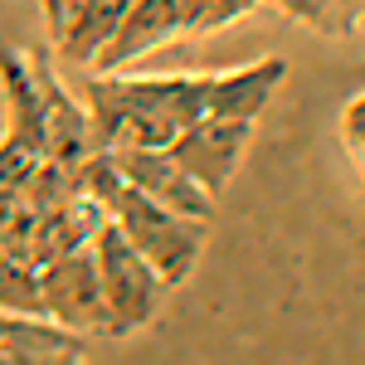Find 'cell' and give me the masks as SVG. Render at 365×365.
<instances>
[{"mask_svg":"<svg viewBox=\"0 0 365 365\" xmlns=\"http://www.w3.org/2000/svg\"><path fill=\"white\" fill-rule=\"evenodd\" d=\"M88 127L98 151L122 146H170L180 127L205 117V73H156V78H127L93 73L83 88Z\"/></svg>","mask_w":365,"mask_h":365,"instance_id":"obj_1","label":"cell"},{"mask_svg":"<svg viewBox=\"0 0 365 365\" xmlns=\"http://www.w3.org/2000/svg\"><path fill=\"white\" fill-rule=\"evenodd\" d=\"M108 220H113L127 244L166 278V287H180L200 268V253L210 244V220H190V215H175L166 205L146 200L137 185L122 180V190L108 200Z\"/></svg>","mask_w":365,"mask_h":365,"instance_id":"obj_2","label":"cell"},{"mask_svg":"<svg viewBox=\"0 0 365 365\" xmlns=\"http://www.w3.org/2000/svg\"><path fill=\"white\" fill-rule=\"evenodd\" d=\"M93 258H98V282H103V302H108V327L113 336H132L141 327H151L161 317V302H166V278L141 258L127 234L103 220L98 234H93Z\"/></svg>","mask_w":365,"mask_h":365,"instance_id":"obj_3","label":"cell"},{"mask_svg":"<svg viewBox=\"0 0 365 365\" xmlns=\"http://www.w3.org/2000/svg\"><path fill=\"white\" fill-rule=\"evenodd\" d=\"M39 297H44V317H54L58 327L83 331L93 341H113L103 282H98V258L88 244L39 263Z\"/></svg>","mask_w":365,"mask_h":365,"instance_id":"obj_4","label":"cell"},{"mask_svg":"<svg viewBox=\"0 0 365 365\" xmlns=\"http://www.w3.org/2000/svg\"><path fill=\"white\" fill-rule=\"evenodd\" d=\"M253 127L258 122H239V117H195L190 127H180L170 137L166 151L185 166V175H195L210 195H220L249 156Z\"/></svg>","mask_w":365,"mask_h":365,"instance_id":"obj_5","label":"cell"},{"mask_svg":"<svg viewBox=\"0 0 365 365\" xmlns=\"http://www.w3.org/2000/svg\"><path fill=\"white\" fill-rule=\"evenodd\" d=\"M117 170L127 185H137L146 200L166 205L175 215H190V220H210L215 225V195L200 185L195 175H185V166L170 156L166 146H122L113 151Z\"/></svg>","mask_w":365,"mask_h":365,"instance_id":"obj_6","label":"cell"},{"mask_svg":"<svg viewBox=\"0 0 365 365\" xmlns=\"http://www.w3.org/2000/svg\"><path fill=\"white\" fill-rule=\"evenodd\" d=\"M29 68H34L39 103H44V156L58 161V166H68V170H78L98 151L93 146V127H88V108L58 83V73L39 54H29Z\"/></svg>","mask_w":365,"mask_h":365,"instance_id":"obj_7","label":"cell"},{"mask_svg":"<svg viewBox=\"0 0 365 365\" xmlns=\"http://www.w3.org/2000/svg\"><path fill=\"white\" fill-rule=\"evenodd\" d=\"M93 336L58 327L44 312H0V361L10 365H73L88 361Z\"/></svg>","mask_w":365,"mask_h":365,"instance_id":"obj_8","label":"cell"},{"mask_svg":"<svg viewBox=\"0 0 365 365\" xmlns=\"http://www.w3.org/2000/svg\"><path fill=\"white\" fill-rule=\"evenodd\" d=\"M282 78H287V58L278 54L244 63V68H229V73H205V117L258 122V113L273 103Z\"/></svg>","mask_w":365,"mask_h":365,"instance_id":"obj_9","label":"cell"},{"mask_svg":"<svg viewBox=\"0 0 365 365\" xmlns=\"http://www.w3.org/2000/svg\"><path fill=\"white\" fill-rule=\"evenodd\" d=\"M166 39H185V29H180V0H132V10L122 15V25L103 44V54L93 58V68L98 73H117V68H127L132 58L151 54Z\"/></svg>","mask_w":365,"mask_h":365,"instance_id":"obj_10","label":"cell"},{"mask_svg":"<svg viewBox=\"0 0 365 365\" xmlns=\"http://www.w3.org/2000/svg\"><path fill=\"white\" fill-rule=\"evenodd\" d=\"M0 93H5V137H0V146L44 156V103H39L29 54L0 49Z\"/></svg>","mask_w":365,"mask_h":365,"instance_id":"obj_11","label":"cell"},{"mask_svg":"<svg viewBox=\"0 0 365 365\" xmlns=\"http://www.w3.org/2000/svg\"><path fill=\"white\" fill-rule=\"evenodd\" d=\"M127 10H132V0H83V5L73 10L68 29L58 34L63 58H68V63H93V58L103 54V44L117 34V25H122Z\"/></svg>","mask_w":365,"mask_h":365,"instance_id":"obj_12","label":"cell"},{"mask_svg":"<svg viewBox=\"0 0 365 365\" xmlns=\"http://www.w3.org/2000/svg\"><path fill=\"white\" fill-rule=\"evenodd\" d=\"M0 312H44V297H39V263L0 253Z\"/></svg>","mask_w":365,"mask_h":365,"instance_id":"obj_13","label":"cell"},{"mask_svg":"<svg viewBox=\"0 0 365 365\" xmlns=\"http://www.w3.org/2000/svg\"><path fill=\"white\" fill-rule=\"evenodd\" d=\"M253 5L258 0H180V29H185V39H195V34L234 25L239 15H249Z\"/></svg>","mask_w":365,"mask_h":365,"instance_id":"obj_14","label":"cell"},{"mask_svg":"<svg viewBox=\"0 0 365 365\" xmlns=\"http://www.w3.org/2000/svg\"><path fill=\"white\" fill-rule=\"evenodd\" d=\"M341 137H346V146H351V156L365 166V93L346 108V122H341Z\"/></svg>","mask_w":365,"mask_h":365,"instance_id":"obj_15","label":"cell"},{"mask_svg":"<svg viewBox=\"0 0 365 365\" xmlns=\"http://www.w3.org/2000/svg\"><path fill=\"white\" fill-rule=\"evenodd\" d=\"M278 10H287V15H297L302 25H317V29H336V20L327 15V0H273Z\"/></svg>","mask_w":365,"mask_h":365,"instance_id":"obj_16","label":"cell"},{"mask_svg":"<svg viewBox=\"0 0 365 365\" xmlns=\"http://www.w3.org/2000/svg\"><path fill=\"white\" fill-rule=\"evenodd\" d=\"M83 0H39V10H44V25H49V39L58 44V34L68 29V20H73V10H78Z\"/></svg>","mask_w":365,"mask_h":365,"instance_id":"obj_17","label":"cell"}]
</instances>
